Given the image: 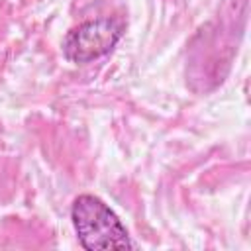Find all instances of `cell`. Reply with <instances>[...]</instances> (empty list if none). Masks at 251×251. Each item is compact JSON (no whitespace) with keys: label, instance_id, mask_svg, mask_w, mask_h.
<instances>
[{"label":"cell","instance_id":"obj_1","mask_svg":"<svg viewBox=\"0 0 251 251\" xmlns=\"http://www.w3.org/2000/svg\"><path fill=\"white\" fill-rule=\"evenodd\" d=\"M71 222L86 251L131 249L133 241L118 214L98 196L80 194L73 200Z\"/></svg>","mask_w":251,"mask_h":251},{"label":"cell","instance_id":"obj_2","mask_svg":"<svg viewBox=\"0 0 251 251\" xmlns=\"http://www.w3.org/2000/svg\"><path fill=\"white\" fill-rule=\"evenodd\" d=\"M124 35V22L118 18H96L82 22L67 31L63 55L75 65L90 63L110 53Z\"/></svg>","mask_w":251,"mask_h":251}]
</instances>
